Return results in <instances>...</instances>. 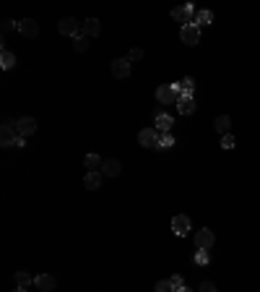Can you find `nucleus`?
<instances>
[{"label": "nucleus", "mask_w": 260, "mask_h": 292, "mask_svg": "<svg viewBox=\"0 0 260 292\" xmlns=\"http://www.w3.org/2000/svg\"><path fill=\"white\" fill-rule=\"evenodd\" d=\"M34 284H37V290L39 292H52L57 287V279L52 274H37L34 276Z\"/></svg>", "instance_id": "obj_11"}, {"label": "nucleus", "mask_w": 260, "mask_h": 292, "mask_svg": "<svg viewBox=\"0 0 260 292\" xmlns=\"http://www.w3.org/2000/svg\"><path fill=\"white\" fill-rule=\"evenodd\" d=\"M81 32L86 34V37H99V32H102V21H99V19L81 21Z\"/></svg>", "instance_id": "obj_14"}, {"label": "nucleus", "mask_w": 260, "mask_h": 292, "mask_svg": "<svg viewBox=\"0 0 260 292\" xmlns=\"http://www.w3.org/2000/svg\"><path fill=\"white\" fill-rule=\"evenodd\" d=\"M208 261H211V253H208V251H198V253H195V264H198V266H205Z\"/></svg>", "instance_id": "obj_26"}, {"label": "nucleus", "mask_w": 260, "mask_h": 292, "mask_svg": "<svg viewBox=\"0 0 260 292\" xmlns=\"http://www.w3.org/2000/svg\"><path fill=\"white\" fill-rule=\"evenodd\" d=\"M180 39L185 42L187 47H195V44L201 42V26H198V24H182Z\"/></svg>", "instance_id": "obj_3"}, {"label": "nucleus", "mask_w": 260, "mask_h": 292, "mask_svg": "<svg viewBox=\"0 0 260 292\" xmlns=\"http://www.w3.org/2000/svg\"><path fill=\"white\" fill-rule=\"evenodd\" d=\"M159 141H162V133H159L154 125H151V128H143L138 133V144L146 146V149H159Z\"/></svg>", "instance_id": "obj_4"}, {"label": "nucleus", "mask_w": 260, "mask_h": 292, "mask_svg": "<svg viewBox=\"0 0 260 292\" xmlns=\"http://www.w3.org/2000/svg\"><path fill=\"white\" fill-rule=\"evenodd\" d=\"M193 24H198V26H208V24H213V13H211V11H205V8H203V11H198Z\"/></svg>", "instance_id": "obj_21"}, {"label": "nucleus", "mask_w": 260, "mask_h": 292, "mask_svg": "<svg viewBox=\"0 0 260 292\" xmlns=\"http://www.w3.org/2000/svg\"><path fill=\"white\" fill-rule=\"evenodd\" d=\"M73 47L78 50V52H86V50H89V37L81 32V34H78V37H75V39H73Z\"/></svg>", "instance_id": "obj_24"}, {"label": "nucleus", "mask_w": 260, "mask_h": 292, "mask_svg": "<svg viewBox=\"0 0 260 292\" xmlns=\"http://www.w3.org/2000/svg\"><path fill=\"white\" fill-rule=\"evenodd\" d=\"M177 110H180V115H193L195 112V99L190 94H180L177 97Z\"/></svg>", "instance_id": "obj_13"}, {"label": "nucleus", "mask_w": 260, "mask_h": 292, "mask_svg": "<svg viewBox=\"0 0 260 292\" xmlns=\"http://www.w3.org/2000/svg\"><path fill=\"white\" fill-rule=\"evenodd\" d=\"M180 292H193V290H190V287H182V290H180Z\"/></svg>", "instance_id": "obj_33"}, {"label": "nucleus", "mask_w": 260, "mask_h": 292, "mask_svg": "<svg viewBox=\"0 0 260 292\" xmlns=\"http://www.w3.org/2000/svg\"><path fill=\"white\" fill-rule=\"evenodd\" d=\"M13 292H26V290H24V287H16V290H13Z\"/></svg>", "instance_id": "obj_34"}, {"label": "nucleus", "mask_w": 260, "mask_h": 292, "mask_svg": "<svg viewBox=\"0 0 260 292\" xmlns=\"http://www.w3.org/2000/svg\"><path fill=\"white\" fill-rule=\"evenodd\" d=\"M156 292H177V290L172 287L169 279H162V282H156Z\"/></svg>", "instance_id": "obj_28"}, {"label": "nucleus", "mask_w": 260, "mask_h": 292, "mask_svg": "<svg viewBox=\"0 0 260 292\" xmlns=\"http://www.w3.org/2000/svg\"><path fill=\"white\" fill-rule=\"evenodd\" d=\"M16 141H19V131H16V123L13 120H5L3 123V128H0V146H16Z\"/></svg>", "instance_id": "obj_2"}, {"label": "nucleus", "mask_w": 260, "mask_h": 292, "mask_svg": "<svg viewBox=\"0 0 260 292\" xmlns=\"http://www.w3.org/2000/svg\"><path fill=\"white\" fill-rule=\"evenodd\" d=\"M177 84H180V92H182V94H190V97H193V89H195V81H193V78H190V76H185V78H182V81H177Z\"/></svg>", "instance_id": "obj_23"}, {"label": "nucleus", "mask_w": 260, "mask_h": 292, "mask_svg": "<svg viewBox=\"0 0 260 292\" xmlns=\"http://www.w3.org/2000/svg\"><path fill=\"white\" fill-rule=\"evenodd\" d=\"M169 282H172V287H174V290H177V292H180L182 287H185V279H182V276H180V274H174V276H169Z\"/></svg>", "instance_id": "obj_30"}, {"label": "nucleus", "mask_w": 260, "mask_h": 292, "mask_svg": "<svg viewBox=\"0 0 260 292\" xmlns=\"http://www.w3.org/2000/svg\"><path fill=\"white\" fill-rule=\"evenodd\" d=\"M237 146V138L232 133H226V136H221V149H234Z\"/></svg>", "instance_id": "obj_27"}, {"label": "nucleus", "mask_w": 260, "mask_h": 292, "mask_svg": "<svg viewBox=\"0 0 260 292\" xmlns=\"http://www.w3.org/2000/svg\"><path fill=\"white\" fill-rule=\"evenodd\" d=\"M128 60L130 63H133V60H143V50L141 47H133V50L128 52Z\"/></svg>", "instance_id": "obj_29"}, {"label": "nucleus", "mask_w": 260, "mask_h": 292, "mask_svg": "<svg viewBox=\"0 0 260 292\" xmlns=\"http://www.w3.org/2000/svg\"><path fill=\"white\" fill-rule=\"evenodd\" d=\"M180 84H164L156 89V99L159 104H177V97H180Z\"/></svg>", "instance_id": "obj_1"}, {"label": "nucleus", "mask_w": 260, "mask_h": 292, "mask_svg": "<svg viewBox=\"0 0 260 292\" xmlns=\"http://www.w3.org/2000/svg\"><path fill=\"white\" fill-rule=\"evenodd\" d=\"M13 65H16V55H13L11 50L3 47V52H0V68H3V71H11Z\"/></svg>", "instance_id": "obj_19"}, {"label": "nucleus", "mask_w": 260, "mask_h": 292, "mask_svg": "<svg viewBox=\"0 0 260 292\" xmlns=\"http://www.w3.org/2000/svg\"><path fill=\"white\" fill-rule=\"evenodd\" d=\"M195 5L193 3H185V5H177V8H172V19L174 21H180V24H182V21H185V24H193V21H195Z\"/></svg>", "instance_id": "obj_5"}, {"label": "nucleus", "mask_w": 260, "mask_h": 292, "mask_svg": "<svg viewBox=\"0 0 260 292\" xmlns=\"http://www.w3.org/2000/svg\"><path fill=\"white\" fill-rule=\"evenodd\" d=\"M83 164L89 167V172H102V164L104 159L99 154H86V159H83Z\"/></svg>", "instance_id": "obj_18"}, {"label": "nucleus", "mask_w": 260, "mask_h": 292, "mask_svg": "<svg viewBox=\"0 0 260 292\" xmlns=\"http://www.w3.org/2000/svg\"><path fill=\"white\" fill-rule=\"evenodd\" d=\"M102 172H86V177H83V185H86L89 191H96V188H102Z\"/></svg>", "instance_id": "obj_17"}, {"label": "nucleus", "mask_w": 260, "mask_h": 292, "mask_svg": "<svg viewBox=\"0 0 260 292\" xmlns=\"http://www.w3.org/2000/svg\"><path fill=\"white\" fill-rule=\"evenodd\" d=\"M213 243H216V235H213L208 227H203V230L195 232V245H198V251H208Z\"/></svg>", "instance_id": "obj_7"}, {"label": "nucleus", "mask_w": 260, "mask_h": 292, "mask_svg": "<svg viewBox=\"0 0 260 292\" xmlns=\"http://www.w3.org/2000/svg\"><path fill=\"white\" fill-rule=\"evenodd\" d=\"M174 146V136L172 133H162V141H159V149L162 152H167V149H172Z\"/></svg>", "instance_id": "obj_25"}, {"label": "nucleus", "mask_w": 260, "mask_h": 292, "mask_svg": "<svg viewBox=\"0 0 260 292\" xmlns=\"http://www.w3.org/2000/svg\"><path fill=\"white\" fill-rule=\"evenodd\" d=\"M172 125H174V117H172V115H167V112H156L154 128H156L159 133H172Z\"/></svg>", "instance_id": "obj_12"}, {"label": "nucleus", "mask_w": 260, "mask_h": 292, "mask_svg": "<svg viewBox=\"0 0 260 292\" xmlns=\"http://www.w3.org/2000/svg\"><path fill=\"white\" fill-rule=\"evenodd\" d=\"M198 292H216V284L213 282H201V290Z\"/></svg>", "instance_id": "obj_32"}, {"label": "nucleus", "mask_w": 260, "mask_h": 292, "mask_svg": "<svg viewBox=\"0 0 260 292\" xmlns=\"http://www.w3.org/2000/svg\"><path fill=\"white\" fill-rule=\"evenodd\" d=\"M16 131H19V136H34V133H37V120H34V117H19V120H16Z\"/></svg>", "instance_id": "obj_10"}, {"label": "nucleus", "mask_w": 260, "mask_h": 292, "mask_svg": "<svg viewBox=\"0 0 260 292\" xmlns=\"http://www.w3.org/2000/svg\"><path fill=\"white\" fill-rule=\"evenodd\" d=\"M19 34H24V37H37V34H39V24H37L34 19L19 21Z\"/></svg>", "instance_id": "obj_15"}, {"label": "nucleus", "mask_w": 260, "mask_h": 292, "mask_svg": "<svg viewBox=\"0 0 260 292\" xmlns=\"http://www.w3.org/2000/svg\"><path fill=\"white\" fill-rule=\"evenodd\" d=\"M213 128H216L221 136H226L229 128H232V117H229V115H219V117H216V123H213Z\"/></svg>", "instance_id": "obj_20"}, {"label": "nucleus", "mask_w": 260, "mask_h": 292, "mask_svg": "<svg viewBox=\"0 0 260 292\" xmlns=\"http://www.w3.org/2000/svg\"><path fill=\"white\" fill-rule=\"evenodd\" d=\"M190 216L187 214H177V216H172V232L174 235H180V237H185L187 232H190Z\"/></svg>", "instance_id": "obj_8"}, {"label": "nucleus", "mask_w": 260, "mask_h": 292, "mask_svg": "<svg viewBox=\"0 0 260 292\" xmlns=\"http://www.w3.org/2000/svg\"><path fill=\"white\" fill-rule=\"evenodd\" d=\"M16 284H19V287H29V284H34V276L32 274H29V272H16Z\"/></svg>", "instance_id": "obj_22"}, {"label": "nucleus", "mask_w": 260, "mask_h": 292, "mask_svg": "<svg viewBox=\"0 0 260 292\" xmlns=\"http://www.w3.org/2000/svg\"><path fill=\"white\" fill-rule=\"evenodd\" d=\"M13 29H19V24H13L11 19H5V21H3V34H8V32H13Z\"/></svg>", "instance_id": "obj_31"}, {"label": "nucleus", "mask_w": 260, "mask_h": 292, "mask_svg": "<svg viewBox=\"0 0 260 292\" xmlns=\"http://www.w3.org/2000/svg\"><path fill=\"white\" fill-rule=\"evenodd\" d=\"M133 68H130V60L128 58H117V60H112V76L114 78H128Z\"/></svg>", "instance_id": "obj_9"}, {"label": "nucleus", "mask_w": 260, "mask_h": 292, "mask_svg": "<svg viewBox=\"0 0 260 292\" xmlns=\"http://www.w3.org/2000/svg\"><path fill=\"white\" fill-rule=\"evenodd\" d=\"M120 170H122L120 159H104V164H102V175L104 177H117Z\"/></svg>", "instance_id": "obj_16"}, {"label": "nucleus", "mask_w": 260, "mask_h": 292, "mask_svg": "<svg viewBox=\"0 0 260 292\" xmlns=\"http://www.w3.org/2000/svg\"><path fill=\"white\" fill-rule=\"evenodd\" d=\"M57 32L63 34V37H78L81 34V26H78V21H75L73 16H65V19H60V26H57Z\"/></svg>", "instance_id": "obj_6"}]
</instances>
